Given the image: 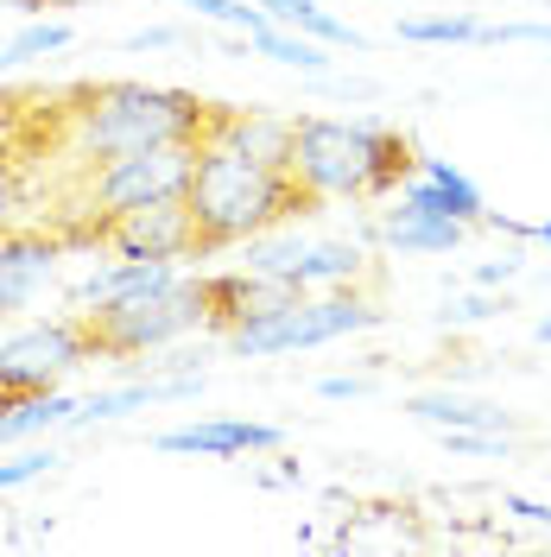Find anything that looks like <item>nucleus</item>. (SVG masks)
Here are the masks:
<instances>
[{
    "instance_id": "nucleus-1",
    "label": "nucleus",
    "mask_w": 551,
    "mask_h": 557,
    "mask_svg": "<svg viewBox=\"0 0 551 557\" xmlns=\"http://www.w3.org/2000/svg\"><path fill=\"white\" fill-rule=\"evenodd\" d=\"M235 121L229 102H209L197 89H146V83H70L13 96L7 134L26 146V159H64V172L146 152L166 139H222Z\"/></svg>"
},
{
    "instance_id": "nucleus-2",
    "label": "nucleus",
    "mask_w": 551,
    "mask_h": 557,
    "mask_svg": "<svg viewBox=\"0 0 551 557\" xmlns=\"http://www.w3.org/2000/svg\"><path fill=\"white\" fill-rule=\"evenodd\" d=\"M184 203H191V228H197V260H216V253L260 242L285 222L317 215L330 197L310 190L292 165H273V159H260V152H247L222 134L204 139L191 184H184Z\"/></svg>"
},
{
    "instance_id": "nucleus-3",
    "label": "nucleus",
    "mask_w": 551,
    "mask_h": 557,
    "mask_svg": "<svg viewBox=\"0 0 551 557\" xmlns=\"http://www.w3.org/2000/svg\"><path fill=\"white\" fill-rule=\"evenodd\" d=\"M292 172L323 197H400L418 177V146L380 121H292Z\"/></svg>"
},
{
    "instance_id": "nucleus-4",
    "label": "nucleus",
    "mask_w": 551,
    "mask_h": 557,
    "mask_svg": "<svg viewBox=\"0 0 551 557\" xmlns=\"http://www.w3.org/2000/svg\"><path fill=\"white\" fill-rule=\"evenodd\" d=\"M197 323H204V278H184V273L172 285H152V292H134V298H108V305L76 311V330L89 343V361L152 355V348L177 343Z\"/></svg>"
},
{
    "instance_id": "nucleus-5",
    "label": "nucleus",
    "mask_w": 551,
    "mask_h": 557,
    "mask_svg": "<svg viewBox=\"0 0 551 557\" xmlns=\"http://www.w3.org/2000/svg\"><path fill=\"white\" fill-rule=\"evenodd\" d=\"M380 311L368 298H355V292H330V298H292V305H279V311L254 317L242 323L229 348L235 355H285V348H323L336 343V336H355V330H375Z\"/></svg>"
},
{
    "instance_id": "nucleus-6",
    "label": "nucleus",
    "mask_w": 551,
    "mask_h": 557,
    "mask_svg": "<svg viewBox=\"0 0 551 557\" xmlns=\"http://www.w3.org/2000/svg\"><path fill=\"white\" fill-rule=\"evenodd\" d=\"M83 361H89V343H83L76 317L20 330V336L0 343V393H45V386H58Z\"/></svg>"
},
{
    "instance_id": "nucleus-7",
    "label": "nucleus",
    "mask_w": 551,
    "mask_h": 557,
    "mask_svg": "<svg viewBox=\"0 0 551 557\" xmlns=\"http://www.w3.org/2000/svg\"><path fill=\"white\" fill-rule=\"evenodd\" d=\"M96 253L114 260H197V228H191V203L184 197H159V203H139L127 215H114L102 228Z\"/></svg>"
},
{
    "instance_id": "nucleus-8",
    "label": "nucleus",
    "mask_w": 551,
    "mask_h": 557,
    "mask_svg": "<svg viewBox=\"0 0 551 557\" xmlns=\"http://www.w3.org/2000/svg\"><path fill=\"white\" fill-rule=\"evenodd\" d=\"M58 253H64V235H58L51 222H20V228H7V235H0V311L33 305V292L51 278Z\"/></svg>"
},
{
    "instance_id": "nucleus-9",
    "label": "nucleus",
    "mask_w": 551,
    "mask_h": 557,
    "mask_svg": "<svg viewBox=\"0 0 551 557\" xmlns=\"http://www.w3.org/2000/svg\"><path fill=\"white\" fill-rule=\"evenodd\" d=\"M292 298H298V292H292L285 278H267V273H216V278H204V330H216V336H235L242 323L279 311V305H292Z\"/></svg>"
},
{
    "instance_id": "nucleus-10",
    "label": "nucleus",
    "mask_w": 551,
    "mask_h": 557,
    "mask_svg": "<svg viewBox=\"0 0 551 557\" xmlns=\"http://www.w3.org/2000/svg\"><path fill=\"white\" fill-rule=\"evenodd\" d=\"M273 424H247V418H204V424H184V431H166L159 450L166 456H247V450H279Z\"/></svg>"
},
{
    "instance_id": "nucleus-11",
    "label": "nucleus",
    "mask_w": 551,
    "mask_h": 557,
    "mask_svg": "<svg viewBox=\"0 0 551 557\" xmlns=\"http://www.w3.org/2000/svg\"><path fill=\"white\" fill-rule=\"evenodd\" d=\"M406 209H425V215H450V222H482V190L456 172L450 159H418V177L400 190Z\"/></svg>"
},
{
    "instance_id": "nucleus-12",
    "label": "nucleus",
    "mask_w": 551,
    "mask_h": 557,
    "mask_svg": "<svg viewBox=\"0 0 551 557\" xmlns=\"http://www.w3.org/2000/svg\"><path fill=\"white\" fill-rule=\"evenodd\" d=\"M406 412L425 418V424H438V431H514V418L501 412V406H488V399H463V393H413L406 399Z\"/></svg>"
},
{
    "instance_id": "nucleus-13",
    "label": "nucleus",
    "mask_w": 551,
    "mask_h": 557,
    "mask_svg": "<svg viewBox=\"0 0 551 557\" xmlns=\"http://www.w3.org/2000/svg\"><path fill=\"white\" fill-rule=\"evenodd\" d=\"M463 228L469 222H450V215H425V209H393L387 222H380V242L393 247V253H450V247H463Z\"/></svg>"
},
{
    "instance_id": "nucleus-14",
    "label": "nucleus",
    "mask_w": 551,
    "mask_h": 557,
    "mask_svg": "<svg viewBox=\"0 0 551 557\" xmlns=\"http://www.w3.org/2000/svg\"><path fill=\"white\" fill-rule=\"evenodd\" d=\"M177 260H114L102 273H89L76 285V305H108V298H134V292H152V285H172Z\"/></svg>"
},
{
    "instance_id": "nucleus-15",
    "label": "nucleus",
    "mask_w": 551,
    "mask_h": 557,
    "mask_svg": "<svg viewBox=\"0 0 551 557\" xmlns=\"http://www.w3.org/2000/svg\"><path fill=\"white\" fill-rule=\"evenodd\" d=\"M197 386H204V374H177V381H146V386H121V393H96L89 406H76L70 424H102V418L159 406V399H197Z\"/></svg>"
},
{
    "instance_id": "nucleus-16",
    "label": "nucleus",
    "mask_w": 551,
    "mask_h": 557,
    "mask_svg": "<svg viewBox=\"0 0 551 557\" xmlns=\"http://www.w3.org/2000/svg\"><path fill=\"white\" fill-rule=\"evenodd\" d=\"M76 418V399H64L58 386L45 393H0V444L26 437V431H45V424H70Z\"/></svg>"
},
{
    "instance_id": "nucleus-17",
    "label": "nucleus",
    "mask_w": 551,
    "mask_h": 557,
    "mask_svg": "<svg viewBox=\"0 0 551 557\" xmlns=\"http://www.w3.org/2000/svg\"><path fill=\"white\" fill-rule=\"evenodd\" d=\"M33 159H26V146L7 134V121H0V235L7 228H20V215H26V197H33Z\"/></svg>"
},
{
    "instance_id": "nucleus-18",
    "label": "nucleus",
    "mask_w": 551,
    "mask_h": 557,
    "mask_svg": "<svg viewBox=\"0 0 551 557\" xmlns=\"http://www.w3.org/2000/svg\"><path fill=\"white\" fill-rule=\"evenodd\" d=\"M355 273H362V247L323 242V247H305V253H298V267L285 273V285H292V292H310V285H323V278H355Z\"/></svg>"
},
{
    "instance_id": "nucleus-19",
    "label": "nucleus",
    "mask_w": 551,
    "mask_h": 557,
    "mask_svg": "<svg viewBox=\"0 0 551 557\" xmlns=\"http://www.w3.org/2000/svg\"><path fill=\"white\" fill-rule=\"evenodd\" d=\"M247 45H254L260 58H279V64H292V70H330V58H323V45H317V38L279 33V26H260V33H247Z\"/></svg>"
},
{
    "instance_id": "nucleus-20",
    "label": "nucleus",
    "mask_w": 551,
    "mask_h": 557,
    "mask_svg": "<svg viewBox=\"0 0 551 557\" xmlns=\"http://www.w3.org/2000/svg\"><path fill=\"white\" fill-rule=\"evenodd\" d=\"M406 45H482V20L456 13V20H400Z\"/></svg>"
},
{
    "instance_id": "nucleus-21",
    "label": "nucleus",
    "mask_w": 551,
    "mask_h": 557,
    "mask_svg": "<svg viewBox=\"0 0 551 557\" xmlns=\"http://www.w3.org/2000/svg\"><path fill=\"white\" fill-rule=\"evenodd\" d=\"M64 45H70L64 20H51V26H26V33H13L7 45H0V70L26 64V58H45V51H64Z\"/></svg>"
},
{
    "instance_id": "nucleus-22",
    "label": "nucleus",
    "mask_w": 551,
    "mask_h": 557,
    "mask_svg": "<svg viewBox=\"0 0 551 557\" xmlns=\"http://www.w3.org/2000/svg\"><path fill=\"white\" fill-rule=\"evenodd\" d=\"M184 7H197V13H209V20H229V26H242V33L273 26V13H267V7H242V0H184Z\"/></svg>"
},
{
    "instance_id": "nucleus-23",
    "label": "nucleus",
    "mask_w": 551,
    "mask_h": 557,
    "mask_svg": "<svg viewBox=\"0 0 551 557\" xmlns=\"http://www.w3.org/2000/svg\"><path fill=\"white\" fill-rule=\"evenodd\" d=\"M45 469H58V450H26V456H13V462H0V494L20 482H38Z\"/></svg>"
},
{
    "instance_id": "nucleus-24",
    "label": "nucleus",
    "mask_w": 551,
    "mask_h": 557,
    "mask_svg": "<svg viewBox=\"0 0 551 557\" xmlns=\"http://www.w3.org/2000/svg\"><path fill=\"white\" fill-rule=\"evenodd\" d=\"M482 45H546L551 51V26H539V20H519V26H482Z\"/></svg>"
},
{
    "instance_id": "nucleus-25",
    "label": "nucleus",
    "mask_w": 551,
    "mask_h": 557,
    "mask_svg": "<svg viewBox=\"0 0 551 557\" xmlns=\"http://www.w3.org/2000/svg\"><path fill=\"white\" fill-rule=\"evenodd\" d=\"M494 311H507V298H501V305H494V298H456V305H450V323H482V317H494Z\"/></svg>"
},
{
    "instance_id": "nucleus-26",
    "label": "nucleus",
    "mask_w": 551,
    "mask_h": 557,
    "mask_svg": "<svg viewBox=\"0 0 551 557\" xmlns=\"http://www.w3.org/2000/svg\"><path fill=\"white\" fill-rule=\"evenodd\" d=\"M184 33H172V26H152V33H134L127 38V51H159V45H177Z\"/></svg>"
},
{
    "instance_id": "nucleus-27",
    "label": "nucleus",
    "mask_w": 551,
    "mask_h": 557,
    "mask_svg": "<svg viewBox=\"0 0 551 557\" xmlns=\"http://www.w3.org/2000/svg\"><path fill=\"white\" fill-rule=\"evenodd\" d=\"M260 7L273 13V26H292V20H298L305 7H317V0H260Z\"/></svg>"
},
{
    "instance_id": "nucleus-28",
    "label": "nucleus",
    "mask_w": 551,
    "mask_h": 557,
    "mask_svg": "<svg viewBox=\"0 0 551 557\" xmlns=\"http://www.w3.org/2000/svg\"><path fill=\"white\" fill-rule=\"evenodd\" d=\"M368 381H323V399H362Z\"/></svg>"
},
{
    "instance_id": "nucleus-29",
    "label": "nucleus",
    "mask_w": 551,
    "mask_h": 557,
    "mask_svg": "<svg viewBox=\"0 0 551 557\" xmlns=\"http://www.w3.org/2000/svg\"><path fill=\"white\" fill-rule=\"evenodd\" d=\"M514 267H519V260H501V267H482V285H501V278L514 273Z\"/></svg>"
},
{
    "instance_id": "nucleus-30",
    "label": "nucleus",
    "mask_w": 551,
    "mask_h": 557,
    "mask_svg": "<svg viewBox=\"0 0 551 557\" xmlns=\"http://www.w3.org/2000/svg\"><path fill=\"white\" fill-rule=\"evenodd\" d=\"M0 7H26V13H38V7H76V0H0Z\"/></svg>"
},
{
    "instance_id": "nucleus-31",
    "label": "nucleus",
    "mask_w": 551,
    "mask_h": 557,
    "mask_svg": "<svg viewBox=\"0 0 551 557\" xmlns=\"http://www.w3.org/2000/svg\"><path fill=\"white\" fill-rule=\"evenodd\" d=\"M526 235H532V242H551V222H539V228H526Z\"/></svg>"
},
{
    "instance_id": "nucleus-32",
    "label": "nucleus",
    "mask_w": 551,
    "mask_h": 557,
    "mask_svg": "<svg viewBox=\"0 0 551 557\" xmlns=\"http://www.w3.org/2000/svg\"><path fill=\"white\" fill-rule=\"evenodd\" d=\"M539 343H551V317H546V323H539Z\"/></svg>"
},
{
    "instance_id": "nucleus-33",
    "label": "nucleus",
    "mask_w": 551,
    "mask_h": 557,
    "mask_svg": "<svg viewBox=\"0 0 551 557\" xmlns=\"http://www.w3.org/2000/svg\"><path fill=\"white\" fill-rule=\"evenodd\" d=\"M0 108H7V96H0Z\"/></svg>"
}]
</instances>
